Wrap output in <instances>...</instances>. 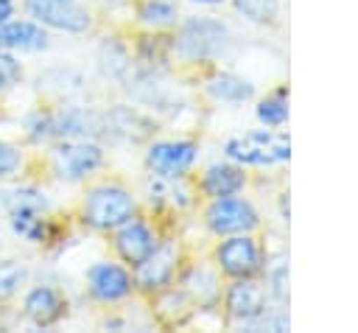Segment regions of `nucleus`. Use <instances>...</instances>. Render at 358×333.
<instances>
[{"mask_svg": "<svg viewBox=\"0 0 358 333\" xmlns=\"http://www.w3.org/2000/svg\"><path fill=\"white\" fill-rule=\"evenodd\" d=\"M232 45H235V31L229 28V22L210 14L187 17L173 36V53L190 64L215 62L227 56Z\"/></svg>", "mask_w": 358, "mask_h": 333, "instance_id": "f257e3e1", "label": "nucleus"}, {"mask_svg": "<svg viewBox=\"0 0 358 333\" xmlns=\"http://www.w3.org/2000/svg\"><path fill=\"white\" fill-rule=\"evenodd\" d=\"M227 160L243 168H277L291 160V137L282 129H249L224 143Z\"/></svg>", "mask_w": 358, "mask_h": 333, "instance_id": "f03ea898", "label": "nucleus"}, {"mask_svg": "<svg viewBox=\"0 0 358 333\" xmlns=\"http://www.w3.org/2000/svg\"><path fill=\"white\" fill-rule=\"evenodd\" d=\"M266 249L255 238V232H241V235H224V241L215 246V266L224 277L229 280H246V277H260L266 266Z\"/></svg>", "mask_w": 358, "mask_h": 333, "instance_id": "7ed1b4c3", "label": "nucleus"}, {"mask_svg": "<svg viewBox=\"0 0 358 333\" xmlns=\"http://www.w3.org/2000/svg\"><path fill=\"white\" fill-rule=\"evenodd\" d=\"M204 224L213 235H241V232H257L260 229V210L243 199L241 193L235 196H221L210 199V207L204 210Z\"/></svg>", "mask_w": 358, "mask_h": 333, "instance_id": "20e7f679", "label": "nucleus"}, {"mask_svg": "<svg viewBox=\"0 0 358 333\" xmlns=\"http://www.w3.org/2000/svg\"><path fill=\"white\" fill-rule=\"evenodd\" d=\"M134 196L120 185H98L84 201V221L95 229H117L134 215Z\"/></svg>", "mask_w": 358, "mask_h": 333, "instance_id": "39448f33", "label": "nucleus"}, {"mask_svg": "<svg viewBox=\"0 0 358 333\" xmlns=\"http://www.w3.org/2000/svg\"><path fill=\"white\" fill-rule=\"evenodd\" d=\"M271 297L266 294V285L257 280V277H246V280H232L224 291V308H227V316L243 327V330H252L255 322L266 313Z\"/></svg>", "mask_w": 358, "mask_h": 333, "instance_id": "423d86ee", "label": "nucleus"}, {"mask_svg": "<svg viewBox=\"0 0 358 333\" xmlns=\"http://www.w3.org/2000/svg\"><path fill=\"white\" fill-rule=\"evenodd\" d=\"M199 157V146L193 140H159L151 143L145 154V165L151 168L154 176L165 179H182Z\"/></svg>", "mask_w": 358, "mask_h": 333, "instance_id": "0eeeda50", "label": "nucleus"}, {"mask_svg": "<svg viewBox=\"0 0 358 333\" xmlns=\"http://www.w3.org/2000/svg\"><path fill=\"white\" fill-rule=\"evenodd\" d=\"M103 162V151L101 146L90 143V140H73V143H62L53 151V171L62 179H84L87 173H92L98 165Z\"/></svg>", "mask_w": 358, "mask_h": 333, "instance_id": "6e6552de", "label": "nucleus"}, {"mask_svg": "<svg viewBox=\"0 0 358 333\" xmlns=\"http://www.w3.org/2000/svg\"><path fill=\"white\" fill-rule=\"evenodd\" d=\"M176 260H179V252L176 246L171 243H159L143 263L134 266V285L145 294H157V291H165L176 274Z\"/></svg>", "mask_w": 358, "mask_h": 333, "instance_id": "1a4fd4ad", "label": "nucleus"}, {"mask_svg": "<svg viewBox=\"0 0 358 333\" xmlns=\"http://www.w3.org/2000/svg\"><path fill=\"white\" fill-rule=\"evenodd\" d=\"M28 11L59 31H70V34H81L90 28V11L76 6L73 0H28Z\"/></svg>", "mask_w": 358, "mask_h": 333, "instance_id": "9d476101", "label": "nucleus"}, {"mask_svg": "<svg viewBox=\"0 0 358 333\" xmlns=\"http://www.w3.org/2000/svg\"><path fill=\"white\" fill-rule=\"evenodd\" d=\"M157 246H159V241H157L154 229H151L145 221L134 218V215H131L129 221H123V224L115 229V249H117V255H120L123 263L137 266V263H143Z\"/></svg>", "mask_w": 358, "mask_h": 333, "instance_id": "9b49d317", "label": "nucleus"}, {"mask_svg": "<svg viewBox=\"0 0 358 333\" xmlns=\"http://www.w3.org/2000/svg\"><path fill=\"white\" fill-rule=\"evenodd\" d=\"M48 134L70 137V140H90L103 134V115L92 109H64L48 118Z\"/></svg>", "mask_w": 358, "mask_h": 333, "instance_id": "f8f14e48", "label": "nucleus"}, {"mask_svg": "<svg viewBox=\"0 0 358 333\" xmlns=\"http://www.w3.org/2000/svg\"><path fill=\"white\" fill-rule=\"evenodd\" d=\"M87 280H90L92 297L101 302H117V299L129 297L134 288V277L117 263H95L87 274Z\"/></svg>", "mask_w": 358, "mask_h": 333, "instance_id": "ddd939ff", "label": "nucleus"}, {"mask_svg": "<svg viewBox=\"0 0 358 333\" xmlns=\"http://www.w3.org/2000/svg\"><path fill=\"white\" fill-rule=\"evenodd\" d=\"M103 134H112V137L129 140V143H140L154 134V120L131 106H112L103 115Z\"/></svg>", "mask_w": 358, "mask_h": 333, "instance_id": "4468645a", "label": "nucleus"}, {"mask_svg": "<svg viewBox=\"0 0 358 333\" xmlns=\"http://www.w3.org/2000/svg\"><path fill=\"white\" fill-rule=\"evenodd\" d=\"M246 187V173L243 165L227 160V162H213L204 173H201V190L210 199H221V196H235L243 193Z\"/></svg>", "mask_w": 358, "mask_h": 333, "instance_id": "2eb2a0df", "label": "nucleus"}, {"mask_svg": "<svg viewBox=\"0 0 358 333\" xmlns=\"http://www.w3.org/2000/svg\"><path fill=\"white\" fill-rule=\"evenodd\" d=\"M182 291L190 297L193 308H213L221 299V280L207 266H193L182 274Z\"/></svg>", "mask_w": 358, "mask_h": 333, "instance_id": "dca6fc26", "label": "nucleus"}, {"mask_svg": "<svg viewBox=\"0 0 358 333\" xmlns=\"http://www.w3.org/2000/svg\"><path fill=\"white\" fill-rule=\"evenodd\" d=\"M204 90H207V95H210L213 101H218V104H232V106L252 101L255 92H257V90H255V81H249V78H243V76H238V73H215L213 78H207Z\"/></svg>", "mask_w": 358, "mask_h": 333, "instance_id": "f3484780", "label": "nucleus"}, {"mask_svg": "<svg viewBox=\"0 0 358 333\" xmlns=\"http://www.w3.org/2000/svg\"><path fill=\"white\" fill-rule=\"evenodd\" d=\"M25 313L34 325L45 327V325H53L62 313H64V299L53 291V288H34L28 297H25Z\"/></svg>", "mask_w": 358, "mask_h": 333, "instance_id": "a211bd4d", "label": "nucleus"}, {"mask_svg": "<svg viewBox=\"0 0 358 333\" xmlns=\"http://www.w3.org/2000/svg\"><path fill=\"white\" fill-rule=\"evenodd\" d=\"M255 118L260 126L266 129H282L291 118V106H288V87H277L271 90L268 95H263L257 104H255Z\"/></svg>", "mask_w": 358, "mask_h": 333, "instance_id": "6ab92c4d", "label": "nucleus"}, {"mask_svg": "<svg viewBox=\"0 0 358 333\" xmlns=\"http://www.w3.org/2000/svg\"><path fill=\"white\" fill-rule=\"evenodd\" d=\"M263 285H266V294L277 302H288L291 299V266H288V257L285 255H277V257H266V266H263Z\"/></svg>", "mask_w": 358, "mask_h": 333, "instance_id": "aec40b11", "label": "nucleus"}, {"mask_svg": "<svg viewBox=\"0 0 358 333\" xmlns=\"http://www.w3.org/2000/svg\"><path fill=\"white\" fill-rule=\"evenodd\" d=\"M48 45V36L42 28L31 22H11L0 25V48H20V50H39Z\"/></svg>", "mask_w": 358, "mask_h": 333, "instance_id": "412c9836", "label": "nucleus"}, {"mask_svg": "<svg viewBox=\"0 0 358 333\" xmlns=\"http://www.w3.org/2000/svg\"><path fill=\"white\" fill-rule=\"evenodd\" d=\"M98 62H101V70H103V76H109V78H129V73H131V53H129V48L123 45V42H117V39H106L103 45H101V53H98Z\"/></svg>", "mask_w": 358, "mask_h": 333, "instance_id": "4be33fe9", "label": "nucleus"}, {"mask_svg": "<svg viewBox=\"0 0 358 333\" xmlns=\"http://www.w3.org/2000/svg\"><path fill=\"white\" fill-rule=\"evenodd\" d=\"M232 6L252 25H274L282 11V0H232Z\"/></svg>", "mask_w": 358, "mask_h": 333, "instance_id": "5701e85b", "label": "nucleus"}, {"mask_svg": "<svg viewBox=\"0 0 358 333\" xmlns=\"http://www.w3.org/2000/svg\"><path fill=\"white\" fill-rule=\"evenodd\" d=\"M179 17V6L173 0H143L137 6V20L148 28H168L171 22H176Z\"/></svg>", "mask_w": 358, "mask_h": 333, "instance_id": "b1692460", "label": "nucleus"}, {"mask_svg": "<svg viewBox=\"0 0 358 333\" xmlns=\"http://www.w3.org/2000/svg\"><path fill=\"white\" fill-rule=\"evenodd\" d=\"M0 201L8 213H22V210H36V213H45L48 210V199L45 193L34 190V187H11V190H3L0 193Z\"/></svg>", "mask_w": 358, "mask_h": 333, "instance_id": "393cba45", "label": "nucleus"}, {"mask_svg": "<svg viewBox=\"0 0 358 333\" xmlns=\"http://www.w3.org/2000/svg\"><path fill=\"white\" fill-rule=\"evenodd\" d=\"M11 215V227L14 232H20L28 241H42L48 232V221L42 218V213L36 210H22V213H8Z\"/></svg>", "mask_w": 358, "mask_h": 333, "instance_id": "a878e982", "label": "nucleus"}, {"mask_svg": "<svg viewBox=\"0 0 358 333\" xmlns=\"http://www.w3.org/2000/svg\"><path fill=\"white\" fill-rule=\"evenodd\" d=\"M22 280H25V266L22 263H11V260L0 263V299L11 297L22 285Z\"/></svg>", "mask_w": 358, "mask_h": 333, "instance_id": "bb28decb", "label": "nucleus"}, {"mask_svg": "<svg viewBox=\"0 0 358 333\" xmlns=\"http://www.w3.org/2000/svg\"><path fill=\"white\" fill-rule=\"evenodd\" d=\"M22 76V67L14 56L8 53H0V90H8L11 84H17Z\"/></svg>", "mask_w": 358, "mask_h": 333, "instance_id": "cd10ccee", "label": "nucleus"}, {"mask_svg": "<svg viewBox=\"0 0 358 333\" xmlns=\"http://www.w3.org/2000/svg\"><path fill=\"white\" fill-rule=\"evenodd\" d=\"M17 165H20V154H17L8 143H3V140H0V176L11 173Z\"/></svg>", "mask_w": 358, "mask_h": 333, "instance_id": "c85d7f7f", "label": "nucleus"}, {"mask_svg": "<svg viewBox=\"0 0 358 333\" xmlns=\"http://www.w3.org/2000/svg\"><path fill=\"white\" fill-rule=\"evenodd\" d=\"M280 218L288 224L291 218V207H288V193H280Z\"/></svg>", "mask_w": 358, "mask_h": 333, "instance_id": "c756f323", "label": "nucleus"}, {"mask_svg": "<svg viewBox=\"0 0 358 333\" xmlns=\"http://www.w3.org/2000/svg\"><path fill=\"white\" fill-rule=\"evenodd\" d=\"M11 17V0H0V25Z\"/></svg>", "mask_w": 358, "mask_h": 333, "instance_id": "7c9ffc66", "label": "nucleus"}, {"mask_svg": "<svg viewBox=\"0 0 358 333\" xmlns=\"http://www.w3.org/2000/svg\"><path fill=\"white\" fill-rule=\"evenodd\" d=\"M193 3H201V6H218V3H227V0H193Z\"/></svg>", "mask_w": 358, "mask_h": 333, "instance_id": "2f4dec72", "label": "nucleus"}]
</instances>
